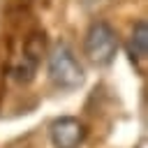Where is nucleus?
<instances>
[{
    "label": "nucleus",
    "mask_w": 148,
    "mask_h": 148,
    "mask_svg": "<svg viewBox=\"0 0 148 148\" xmlns=\"http://www.w3.org/2000/svg\"><path fill=\"white\" fill-rule=\"evenodd\" d=\"M49 79L60 90H74L83 83V67L65 42H58L49 53Z\"/></svg>",
    "instance_id": "nucleus-1"
},
{
    "label": "nucleus",
    "mask_w": 148,
    "mask_h": 148,
    "mask_svg": "<svg viewBox=\"0 0 148 148\" xmlns=\"http://www.w3.org/2000/svg\"><path fill=\"white\" fill-rule=\"evenodd\" d=\"M83 53L95 67H106L113 62L118 53V35L106 21L90 23L86 39H83Z\"/></svg>",
    "instance_id": "nucleus-2"
},
{
    "label": "nucleus",
    "mask_w": 148,
    "mask_h": 148,
    "mask_svg": "<svg viewBox=\"0 0 148 148\" xmlns=\"http://www.w3.org/2000/svg\"><path fill=\"white\" fill-rule=\"evenodd\" d=\"M51 143L53 148H79L86 139V125L79 118L62 116L51 123Z\"/></svg>",
    "instance_id": "nucleus-3"
},
{
    "label": "nucleus",
    "mask_w": 148,
    "mask_h": 148,
    "mask_svg": "<svg viewBox=\"0 0 148 148\" xmlns=\"http://www.w3.org/2000/svg\"><path fill=\"white\" fill-rule=\"evenodd\" d=\"M130 53L136 60H143L148 56V23L141 18L132 25V35H130Z\"/></svg>",
    "instance_id": "nucleus-4"
},
{
    "label": "nucleus",
    "mask_w": 148,
    "mask_h": 148,
    "mask_svg": "<svg viewBox=\"0 0 148 148\" xmlns=\"http://www.w3.org/2000/svg\"><path fill=\"white\" fill-rule=\"evenodd\" d=\"M35 67H37V58H35V56H30V53H23L21 62H18V65H16V69H14L16 81H21V83L30 81V79H32V74H35Z\"/></svg>",
    "instance_id": "nucleus-5"
}]
</instances>
